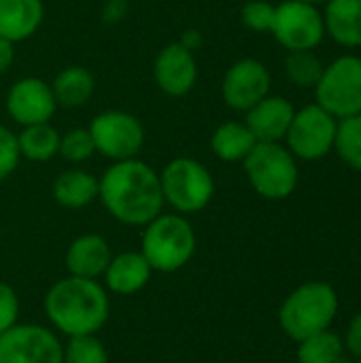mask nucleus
I'll return each mask as SVG.
<instances>
[{
	"mask_svg": "<svg viewBox=\"0 0 361 363\" xmlns=\"http://www.w3.org/2000/svg\"><path fill=\"white\" fill-rule=\"evenodd\" d=\"M98 181V198L119 223L145 228L164 208L160 172L138 157L113 162Z\"/></svg>",
	"mask_w": 361,
	"mask_h": 363,
	"instance_id": "1",
	"label": "nucleus"
},
{
	"mask_svg": "<svg viewBox=\"0 0 361 363\" xmlns=\"http://www.w3.org/2000/svg\"><path fill=\"white\" fill-rule=\"evenodd\" d=\"M109 296L96 279L66 277L45 296V315L51 325L70 336L98 334L109 319Z\"/></svg>",
	"mask_w": 361,
	"mask_h": 363,
	"instance_id": "2",
	"label": "nucleus"
},
{
	"mask_svg": "<svg viewBox=\"0 0 361 363\" xmlns=\"http://www.w3.org/2000/svg\"><path fill=\"white\" fill-rule=\"evenodd\" d=\"M338 315V294L326 281H309L296 287L281 304L279 325L296 342L326 332Z\"/></svg>",
	"mask_w": 361,
	"mask_h": 363,
	"instance_id": "3",
	"label": "nucleus"
},
{
	"mask_svg": "<svg viewBox=\"0 0 361 363\" xmlns=\"http://www.w3.org/2000/svg\"><path fill=\"white\" fill-rule=\"evenodd\" d=\"M140 253L153 272H177L196 253V232L183 215L160 213L145 225Z\"/></svg>",
	"mask_w": 361,
	"mask_h": 363,
	"instance_id": "4",
	"label": "nucleus"
},
{
	"mask_svg": "<svg viewBox=\"0 0 361 363\" xmlns=\"http://www.w3.org/2000/svg\"><path fill=\"white\" fill-rule=\"evenodd\" d=\"M243 164L251 187L266 200H285L298 187L296 157L281 143H257Z\"/></svg>",
	"mask_w": 361,
	"mask_h": 363,
	"instance_id": "5",
	"label": "nucleus"
},
{
	"mask_svg": "<svg viewBox=\"0 0 361 363\" xmlns=\"http://www.w3.org/2000/svg\"><path fill=\"white\" fill-rule=\"evenodd\" d=\"M164 204L179 215L204 211L215 196V181L209 168L194 157H174L160 172Z\"/></svg>",
	"mask_w": 361,
	"mask_h": 363,
	"instance_id": "6",
	"label": "nucleus"
},
{
	"mask_svg": "<svg viewBox=\"0 0 361 363\" xmlns=\"http://www.w3.org/2000/svg\"><path fill=\"white\" fill-rule=\"evenodd\" d=\"M317 104L336 119L361 115V57L343 55L323 68L315 85Z\"/></svg>",
	"mask_w": 361,
	"mask_h": 363,
	"instance_id": "7",
	"label": "nucleus"
},
{
	"mask_svg": "<svg viewBox=\"0 0 361 363\" xmlns=\"http://www.w3.org/2000/svg\"><path fill=\"white\" fill-rule=\"evenodd\" d=\"M338 119L321 108L317 102L296 111L287 130V149L296 160L315 162L334 149Z\"/></svg>",
	"mask_w": 361,
	"mask_h": 363,
	"instance_id": "8",
	"label": "nucleus"
},
{
	"mask_svg": "<svg viewBox=\"0 0 361 363\" xmlns=\"http://www.w3.org/2000/svg\"><path fill=\"white\" fill-rule=\"evenodd\" d=\"M89 134L94 138L96 153L123 162L138 155L145 143L143 123L126 111H104L98 113L89 123Z\"/></svg>",
	"mask_w": 361,
	"mask_h": 363,
	"instance_id": "9",
	"label": "nucleus"
},
{
	"mask_svg": "<svg viewBox=\"0 0 361 363\" xmlns=\"http://www.w3.org/2000/svg\"><path fill=\"white\" fill-rule=\"evenodd\" d=\"M270 32L287 51H313L326 36L323 13L315 4L285 0L274 6Z\"/></svg>",
	"mask_w": 361,
	"mask_h": 363,
	"instance_id": "10",
	"label": "nucleus"
},
{
	"mask_svg": "<svg viewBox=\"0 0 361 363\" xmlns=\"http://www.w3.org/2000/svg\"><path fill=\"white\" fill-rule=\"evenodd\" d=\"M57 336L32 323H15L0 334V363H62Z\"/></svg>",
	"mask_w": 361,
	"mask_h": 363,
	"instance_id": "11",
	"label": "nucleus"
},
{
	"mask_svg": "<svg viewBox=\"0 0 361 363\" xmlns=\"http://www.w3.org/2000/svg\"><path fill=\"white\" fill-rule=\"evenodd\" d=\"M270 83L272 79L266 64L253 57H245L234 62L223 74L221 96L230 108L247 113L270 94Z\"/></svg>",
	"mask_w": 361,
	"mask_h": 363,
	"instance_id": "12",
	"label": "nucleus"
},
{
	"mask_svg": "<svg viewBox=\"0 0 361 363\" xmlns=\"http://www.w3.org/2000/svg\"><path fill=\"white\" fill-rule=\"evenodd\" d=\"M57 108L51 85L36 77H23L15 81L6 94V111L21 128L34 123H47Z\"/></svg>",
	"mask_w": 361,
	"mask_h": 363,
	"instance_id": "13",
	"label": "nucleus"
},
{
	"mask_svg": "<svg viewBox=\"0 0 361 363\" xmlns=\"http://www.w3.org/2000/svg\"><path fill=\"white\" fill-rule=\"evenodd\" d=\"M153 77L166 96H187L198 81V64L194 51H189L183 43H170L162 47L153 62Z\"/></svg>",
	"mask_w": 361,
	"mask_h": 363,
	"instance_id": "14",
	"label": "nucleus"
},
{
	"mask_svg": "<svg viewBox=\"0 0 361 363\" xmlns=\"http://www.w3.org/2000/svg\"><path fill=\"white\" fill-rule=\"evenodd\" d=\"M296 108L283 96H266L247 111V128L253 132L257 143H281L287 136Z\"/></svg>",
	"mask_w": 361,
	"mask_h": 363,
	"instance_id": "15",
	"label": "nucleus"
},
{
	"mask_svg": "<svg viewBox=\"0 0 361 363\" xmlns=\"http://www.w3.org/2000/svg\"><path fill=\"white\" fill-rule=\"evenodd\" d=\"M113 253L109 242L98 234H83L74 238L66 251V268L70 277L100 279L104 277Z\"/></svg>",
	"mask_w": 361,
	"mask_h": 363,
	"instance_id": "16",
	"label": "nucleus"
},
{
	"mask_svg": "<svg viewBox=\"0 0 361 363\" xmlns=\"http://www.w3.org/2000/svg\"><path fill=\"white\" fill-rule=\"evenodd\" d=\"M153 268L140 251H123L113 255L104 272V283L113 294L132 296L147 287Z\"/></svg>",
	"mask_w": 361,
	"mask_h": 363,
	"instance_id": "17",
	"label": "nucleus"
},
{
	"mask_svg": "<svg viewBox=\"0 0 361 363\" xmlns=\"http://www.w3.org/2000/svg\"><path fill=\"white\" fill-rule=\"evenodd\" d=\"M45 17L43 0H0V36L11 43L36 34Z\"/></svg>",
	"mask_w": 361,
	"mask_h": 363,
	"instance_id": "18",
	"label": "nucleus"
},
{
	"mask_svg": "<svg viewBox=\"0 0 361 363\" xmlns=\"http://www.w3.org/2000/svg\"><path fill=\"white\" fill-rule=\"evenodd\" d=\"M326 34L343 47H361V0H328Z\"/></svg>",
	"mask_w": 361,
	"mask_h": 363,
	"instance_id": "19",
	"label": "nucleus"
},
{
	"mask_svg": "<svg viewBox=\"0 0 361 363\" xmlns=\"http://www.w3.org/2000/svg\"><path fill=\"white\" fill-rule=\"evenodd\" d=\"M100 191V181L81 168L66 170L53 181V198L60 206L64 208H85L98 198Z\"/></svg>",
	"mask_w": 361,
	"mask_h": 363,
	"instance_id": "20",
	"label": "nucleus"
},
{
	"mask_svg": "<svg viewBox=\"0 0 361 363\" xmlns=\"http://www.w3.org/2000/svg\"><path fill=\"white\" fill-rule=\"evenodd\" d=\"M94 89H96V81L91 72L83 66L62 68L51 83V91L57 106H66V108L83 106L91 98Z\"/></svg>",
	"mask_w": 361,
	"mask_h": 363,
	"instance_id": "21",
	"label": "nucleus"
},
{
	"mask_svg": "<svg viewBox=\"0 0 361 363\" xmlns=\"http://www.w3.org/2000/svg\"><path fill=\"white\" fill-rule=\"evenodd\" d=\"M255 145L257 140L245 121H226L211 136V149L223 162H243Z\"/></svg>",
	"mask_w": 361,
	"mask_h": 363,
	"instance_id": "22",
	"label": "nucleus"
},
{
	"mask_svg": "<svg viewBox=\"0 0 361 363\" xmlns=\"http://www.w3.org/2000/svg\"><path fill=\"white\" fill-rule=\"evenodd\" d=\"M17 145L21 157L30 162H49L60 151V132L49 125V121L26 125L17 134Z\"/></svg>",
	"mask_w": 361,
	"mask_h": 363,
	"instance_id": "23",
	"label": "nucleus"
},
{
	"mask_svg": "<svg viewBox=\"0 0 361 363\" xmlns=\"http://www.w3.org/2000/svg\"><path fill=\"white\" fill-rule=\"evenodd\" d=\"M345 342L332 330L313 334L298 342V363H340Z\"/></svg>",
	"mask_w": 361,
	"mask_h": 363,
	"instance_id": "24",
	"label": "nucleus"
},
{
	"mask_svg": "<svg viewBox=\"0 0 361 363\" xmlns=\"http://www.w3.org/2000/svg\"><path fill=\"white\" fill-rule=\"evenodd\" d=\"M334 149L349 168L361 172V115L338 119Z\"/></svg>",
	"mask_w": 361,
	"mask_h": 363,
	"instance_id": "25",
	"label": "nucleus"
},
{
	"mask_svg": "<svg viewBox=\"0 0 361 363\" xmlns=\"http://www.w3.org/2000/svg\"><path fill=\"white\" fill-rule=\"evenodd\" d=\"M323 68V62L313 51H289L285 57V74L298 87H315Z\"/></svg>",
	"mask_w": 361,
	"mask_h": 363,
	"instance_id": "26",
	"label": "nucleus"
},
{
	"mask_svg": "<svg viewBox=\"0 0 361 363\" xmlns=\"http://www.w3.org/2000/svg\"><path fill=\"white\" fill-rule=\"evenodd\" d=\"M62 363H109V353L96 334L70 336L62 349Z\"/></svg>",
	"mask_w": 361,
	"mask_h": 363,
	"instance_id": "27",
	"label": "nucleus"
},
{
	"mask_svg": "<svg viewBox=\"0 0 361 363\" xmlns=\"http://www.w3.org/2000/svg\"><path fill=\"white\" fill-rule=\"evenodd\" d=\"M96 153L94 138L87 128H72L66 134H60V151L66 162L70 164H83Z\"/></svg>",
	"mask_w": 361,
	"mask_h": 363,
	"instance_id": "28",
	"label": "nucleus"
},
{
	"mask_svg": "<svg viewBox=\"0 0 361 363\" xmlns=\"http://www.w3.org/2000/svg\"><path fill=\"white\" fill-rule=\"evenodd\" d=\"M240 19L245 23V28H249L253 32H270L272 21H274V4H270L266 0H251L243 6Z\"/></svg>",
	"mask_w": 361,
	"mask_h": 363,
	"instance_id": "29",
	"label": "nucleus"
},
{
	"mask_svg": "<svg viewBox=\"0 0 361 363\" xmlns=\"http://www.w3.org/2000/svg\"><path fill=\"white\" fill-rule=\"evenodd\" d=\"M19 160H21V153L17 145V134L0 125V181H4L6 177L15 172Z\"/></svg>",
	"mask_w": 361,
	"mask_h": 363,
	"instance_id": "30",
	"label": "nucleus"
},
{
	"mask_svg": "<svg viewBox=\"0 0 361 363\" xmlns=\"http://www.w3.org/2000/svg\"><path fill=\"white\" fill-rule=\"evenodd\" d=\"M19 319V298L15 289L0 281V334L11 330Z\"/></svg>",
	"mask_w": 361,
	"mask_h": 363,
	"instance_id": "31",
	"label": "nucleus"
},
{
	"mask_svg": "<svg viewBox=\"0 0 361 363\" xmlns=\"http://www.w3.org/2000/svg\"><path fill=\"white\" fill-rule=\"evenodd\" d=\"M343 342H345V351H349L353 357L361 359V313H357L351 319V323H349V328L345 332Z\"/></svg>",
	"mask_w": 361,
	"mask_h": 363,
	"instance_id": "32",
	"label": "nucleus"
},
{
	"mask_svg": "<svg viewBox=\"0 0 361 363\" xmlns=\"http://www.w3.org/2000/svg\"><path fill=\"white\" fill-rule=\"evenodd\" d=\"M13 45H15V43H11V40H6V38L0 36V74L6 72V70L11 68L13 60H15V49H13Z\"/></svg>",
	"mask_w": 361,
	"mask_h": 363,
	"instance_id": "33",
	"label": "nucleus"
},
{
	"mask_svg": "<svg viewBox=\"0 0 361 363\" xmlns=\"http://www.w3.org/2000/svg\"><path fill=\"white\" fill-rule=\"evenodd\" d=\"M300 2H309V4H315V6H319V4H323V2H328V0H300Z\"/></svg>",
	"mask_w": 361,
	"mask_h": 363,
	"instance_id": "34",
	"label": "nucleus"
},
{
	"mask_svg": "<svg viewBox=\"0 0 361 363\" xmlns=\"http://www.w3.org/2000/svg\"><path fill=\"white\" fill-rule=\"evenodd\" d=\"M357 363H361V359H357Z\"/></svg>",
	"mask_w": 361,
	"mask_h": 363,
	"instance_id": "35",
	"label": "nucleus"
}]
</instances>
